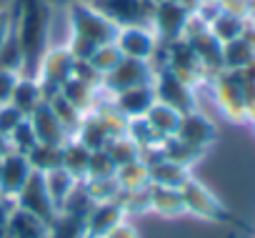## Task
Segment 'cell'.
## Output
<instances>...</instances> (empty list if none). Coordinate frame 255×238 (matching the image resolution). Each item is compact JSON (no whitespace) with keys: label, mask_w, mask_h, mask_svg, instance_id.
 I'll list each match as a JSON object with an SVG mask.
<instances>
[{"label":"cell","mask_w":255,"mask_h":238,"mask_svg":"<svg viewBox=\"0 0 255 238\" xmlns=\"http://www.w3.org/2000/svg\"><path fill=\"white\" fill-rule=\"evenodd\" d=\"M18 73H10V70H0V105L3 103H10V95L18 85Z\"/></svg>","instance_id":"7bdbcfd3"},{"label":"cell","mask_w":255,"mask_h":238,"mask_svg":"<svg viewBox=\"0 0 255 238\" xmlns=\"http://www.w3.org/2000/svg\"><path fill=\"white\" fill-rule=\"evenodd\" d=\"M115 45L123 53V58H135V60L150 63L158 48V35L153 33L150 25H125V28H118Z\"/></svg>","instance_id":"9c48e42d"},{"label":"cell","mask_w":255,"mask_h":238,"mask_svg":"<svg viewBox=\"0 0 255 238\" xmlns=\"http://www.w3.org/2000/svg\"><path fill=\"white\" fill-rule=\"evenodd\" d=\"M123 136L130 138V141L138 146L140 153L148 151V148L160 146V138L155 136V131H153L150 123L145 121V115H140V118H128V126H125V133H123Z\"/></svg>","instance_id":"4dcf8cb0"},{"label":"cell","mask_w":255,"mask_h":238,"mask_svg":"<svg viewBox=\"0 0 255 238\" xmlns=\"http://www.w3.org/2000/svg\"><path fill=\"white\" fill-rule=\"evenodd\" d=\"M253 50L243 38L223 43V70H243L253 60Z\"/></svg>","instance_id":"1f68e13d"},{"label":"cell","mask_w":255,"mask_h":238,"mask_svg":"<svg viewBox=\"0 0 255 238\" xmlns=\"http://www.w3.org/2000/svg\"><path fill=\"white\" fill-rule=\"evenodd\" d=\"M8 141H10V148L13 151H18V153H23V156H28V151L38 143V138H35V131H33V126H30V121L25 118L23 123H18V128L8 136Z\"/></svg>","instance_id":"f35d334b"},{"label":"cell","mask_w":255,"mask_h":238,"mask_svg":"<svg viewBox=\"0 0 255 238\" xmlns=\"http://www.w3.org/2000/svg\"><path fill=\"white\" fill-rule=\"evenodd\" d=\"M73 138L80 141V143H83L85 148H90V151H103L113 136H110L108 128L103 126L100 115L93 110V113H85V115H83V121H80V126H78V131H75Z\"/></svg>","instance_id":"ac0fdd59"},{"label":"cell","mask_w":255,"mask_h":238,"mask_svg":"<svg viewBox=\"0 0 255 238\" xmlns=\"http://www.w3.org/2000/svg\"><path fill=\"white\" fill-rule=\"evenodd\" d=\"M105 151H108V156L113 158L115 166H123V163H130V161L140 158L138 146L128 138V136H115V138H110L108 146H105Z\"/></svg>","instance_id":"e575fe53"},{"label":"cell","mask_w":255,"mask_h":238,"mask_svg":"<svg viewBox=\"0 0 255 238\" xmlns=\"http://www.w3.org/2000/svg\"><path fill=\"white\" fill-rule=\"evenodd\" d=\"M148 173H150V183L153 186H168V188H180L190 178L185 166L173 163V161H168L163 156L148 163Z\"/></svg>","instance_id":"d6986e66"},{"label":"cell","mask_w":255,"mask_h":238,"mask_svg":"<svg viewBox=\"0 0 255 238\" xmlns=\"http://www.w3.org/2000/svg\"><path fill=\"white\" fill-rule=\"evenodd\" d=\"M13 35V15L10 10H0V48Z\"/></svg>","instance_id":"f6af8a7d"},{"label":"cell","mask_w":255,"mask_h":238,"mask_svg":"<svg viewBox=\"0 0 255 238\" xmlns=\"http://www.w3.org/2000/svg\"><path fill=\"white\" fill-rule=\"evenodd\" d=\"M238 73H240V75H243L245 80L255 83V55H253V60H250V63H248V65L243 68V70H238Z\"/></svg>","instance_id":"c3c4849f"},{"label":"cell","mask_w":255,"mask_h":238,"mask_svg":"<svg viewBox=\"0 0 255 238\" xmlns=\"http://www.w3.org/2000/svg\"><path fill=\"white\" fill-rule=\"evenodd\" d=\"M65 10H68V23H70L73 35H80V38L90 40L93 45H103V43L115 40L118 28L100 10H95L90 3H73Z\"/></svg>","instance_id":"3957f363"},{"label":"cell","mask_w":255,"mask_h":238,"mask_svg":"<svg viewBox=\"0 0 255 238\" xmlns=\"http://www.w3.org/2000/svg\"><path fill=\"white\" fill-rule=\"evenodd\" d=\"M40 103H45V95H43L40 83H38L35 78L20 75V78H18V85H15V90H13V95H10V105H15V108L28 118Z\"/></svg>","instance_id":"7402d4cb"},{"label":"cell","mask_w":255,"mask_h":238,"mask_svg":"<svg viewBox=\"0 0 255 238\" xmlns=\"http://www.w3.org/2000/svg\"><path fill=\"white\" fill-rule=\"evenodd\" d=\"M180 118H183V113H178L175 108H170V105H165L160 100H155L148 108V113H145V121L150 123V128L155 131V136L160 141H165V138H170V136L178 133Z\"/></svg>","instance_id":"e0dca14e"},{"label":"cell","mask_w":255,"mask_h":238,"mask_svg":"<svg viewBox=\"0 0 255 238\" xmlns=\"http://www.w3.org/2000/svg\"><path fill=\"white\" fill-rule=\"evenodd\" d=\"M43 181H45V188H48V193H50V198H53V203H55L58 211H60V206L65 203V198L73 193V188L80 183V181H75L65 168H55V171L43 173Z\"/></svg>","instance_id":"4316f807"},{"label":"cell","mask_w":255,"mask_h":238,"mask_svg":"<svg viewBox=\"0 0 255 238\" xmlns=\"http://www.w3.org/2000/svg\"><path fill=\"white\" fill-rule=\"evenodd\" d=\"M118 186L120 191H140L150 186V173H148V163L143 158H135L130 163H123L115 171Z\"/></svg>","instance_id":"cb8c5ba5"},{"label":"cell","mask_w":255,"mask_h":238,"mask_svg":"<svg viewBox=\"0 0 255 238\" xmlns=\"http://www.w3.org/2000/svg\"><path fill=\"white\" fill-rule=\"evenodd\" d=\"M190 8H185L180 0H160L153 5V18H150V28L158 35V40L170 43L183 38L188 18H190Z\"/></svg>","instance_id":"52a82bcc"},{"label":"cell","mask_w":255,"mask_h":238,"mask_svg":"<svg viewBox=\"0 0 255 238\" xmlns=\"http://www.w3.org/2000/svg\"><path fill=\"white\" fill-rule=\"evenodd\" d=\"M90 5L100 10L115 28L150 25V18H153L150 0H90Z\"/></svg>","instance_id":"5b68a950"},{"label":"cell","mask_w":255,"mask_h":238,"mask_svg":"<svg viewBox=\"0 0 255 238\" xmlns=\"http://www.w3.org/2000/svg\"><path fill=\"white\" fill-rule=\"evenodd\" d=\"M245 121H250V123H253V128H255V100H250V103H248V118H245Z\"/></svg>","instance_id":"816d5d0a"},{"label":"cell","mask_w":255,"mask_h":238,"mask_svg":"<svg viewBox=\"0 0 255 238\" xmlns=\"http://www.w3.org/2000/svg\"><path fill=\"white\" fill-rule=\"evenodd\" d=\"M90 148H85L80 141L70 138L65 146H63V168L75 178V181H83L85 173H88V163H90Z\"/></svg>","instance_id":"d4e9b609"},{"label":"cell","mask_w":255,"mask_h":238,"mask_svg":"<svg viewBox=\"0 0 255 238\" xmlns=\"http://www.w3.org/2000/svg\"><path fill=\"white\" fill-rule=\"evenodd\" d=\"M153 90H155V100L175 108L178 113H190L198 105L195 98V88H190L188 83H183L180 78H175L170 70H158L153 78Z\"/></svg>","instance_id":"ba28073f"},{"label":"cell","mask_w":255,"mask_h":238,"mask_svg":"<svg viewBox=\"0 0 255 238\" xmlns=\"http://www.w3.org/2000/svg\"><path fill=\"white\" fill-rule=\"evenodd\" d=\"M240 38H243V40L250 45V50L255 53V23H253V20H248V18H245V25H243Z\"/></svg>","instance_id":"7dc6e473"},{"label":"cell","mask_w":255,"mask_h":238,"mask_svg":"<svg viewBox=\"0 0 255 238\" xmlns=\"http://www.w3.org/2000/svg\"><path fill=\"white\" fill-rule=\"evenodd\" d=\"M155 70L148 60H135V58H123L110 73L103 75V85L100 90L108 95H115L120 90L135 88V85H148L153 83Z\"/></svg>","instance_id":"8992f818"},{"label":"cell","mask_w":255,"mask_h":238,"mask_svg":"<svg viewBox=\"0 0 255 238\" xmlns=\"http://www.w3.org/2000/svg\"><path fill=\"white\" fill-rule=\"evenodd\" d=\"M30 173H33V168L28 163V156H23L18 151H10L8 156H3L0 158V196L15 201V196L28 183Z\"/></svg>","instance_id":"7c38bea8"},{"label":"cell","mask_w":255,"mask_h":238,"mask_svg":"<svg viewBox=\"0 0 255 238\" xmlns=\"http://www.w3.org/2000/svg\"><path fill=\"white\" fill-rule=\"evenodd\" d=\"M13 148H10V141H8V136H0V158L3 156H8Z\"/></svg>","instance_id":"f907efd6"},{"label":"cell","mask_w":255,"mask_h":238,"mask_svg":"<svg viewBox=\"0 0 255 238\" xmlns=\"http://www.w3.org/2000/svg\"><path fill=\"white\" fill-rule=\"evenodd\" d=\"M45 103H48V108L53 110V115L63 123V128L70 133V138H73V136H75V131H78V126H80V121H83V113H80L70 100H65L60 93L50 95Z\"/></svg>","instance_id":"f546056e"},{"label":"cell","mask_w":255,"mask_h":238,"mask_svg":"<svg viewBox=\"0 0 255 238\" xmlns=\"http://www.w3.org/2000/svg\"><path fill=\"white\" fill-rule=\"evenodd\" d=\"M73 3H90V0H48V5H58V8H68Z\"/></svg>","instance_id":"681fc988"},{"label":"cell","mask_w":255,"mask_h":238,"mask_svg":"<svg viewBox=\"0 0 255 238\" xmlns=\"http://www.w3.org/2000/svg\"><path fill=\"white\" fill-rule=\"evenodd\" d=\"M60 95H63L65 100H70V103L85 115V113H93V110H95L98 98H100V88H93V85H88V83H83V80H78V78H70V80L63 83Z\"/></svg>","instance_id":"603a6c76"},{"label":"cell","mask_w":255,"mask_h":238,"mask_svg":"<svg viewBox=\"0 0 255 238\" xmlns=\"http://www.w3.org/2000/svg\"><path fill=\"white\" fill-rule=\"evenodd\" d=\"M28 121L35 131L38 143H48V146H65L70 141V133L63 128V123L53 115V110L48 108V103H40L30 115Z\"/></svg>","instance_id":"4fadbf2b"},{"label":"cell","mask_w":255,"mask_h":238,"mask_svg":"<svg viewBox=\"0 0 255 238\" xmlns=\"http://www.w3.org/2000/svg\"><path fill=\"white\" fill-rule=\"evenodd\" d=\"M15 206L23 208V211H28V213H33V216H38L45 223H50L55 218V213H58V208H55V203H53V198H50V193L45 188L43 173H38V171L30 173L28 183L15 196Z\"/></svg>","instance_id":"30bf717a"},{"label":"cell","mask_w":255,"mask_h":238,"mask_svg":"<svg viewBox=\"0 0 255 238\" xmlns=\"http://www.w3.org/2000/svg\"><path fill=\"white\" fill-rule=\"evenodd\" d=\"M123 60V53L118 50V45H115V40L113 43H103V45H98L95 50H93V55L88 58V63L100 73V75H105V73H110L118 63Z\"/></svg>","instance_id":"836d02e7"},{"label":"cell","mask_w":255,"mask_h":238,"mask_svg":"<svg viewBox=\"0 0 255 238\" xmlns=\"http://www.w3.org/2000/svg\"><path fill=\"white\" fill-rule=\"evenodd\" d=\"M180 196H183V203H185V213H193V216L208 218V221L225 218V211H223V206L218 203V198H215L205 186H200L198 181L188 178V181L180 186Z\"/></svg>","instance_id":"8fae6325"},{"label":"cell","mask_w":255,"mask_h":238,"mask_svg":"<svg viewBox=\"0 0 255 238\" xmlns=\"http://www.w3.org/2000/svg\"><path fill=\"white\" fill-rule=\"evenodd\" d=\"M23 68H25L23 50H20L15 35H10V38L3 43V48H0V70H10V73L23 75Z\"/></svg>","instance_id":"8d00e7d4"},{"label":"cell","mask_w":255,"mask_h":238,"mask_svg":"<svg viewBox=\"0 0 255 238\" xmlns=\"http://www.w3.org/2000/svg\"><path fill=\"white\" fill-rule=\"evenodd\" d=\"M110 98H113L115 108L125 118H140L155 103V90H153V83H148V85H135V88L120 90V93H115Z\"/></svg>","instance_id":"9a60e30c"},{"label":"cell","mask_w":255,"mask_h":238,"mask_svg":"<svg viewBox=\"0 0 255 238\" xmlns=\"http://www.w3.org/2000/svg\"><path fill=\"white\" fill-rule=\"evenodd\" d=\"M103 238H138V231H135L130 223H128V221L123 218V221H120L118 226H113Z\"/></svg>","instance_id":"ee69618b"},{"label":"cell","mask_w":255,"mask_h":238,"mask_svg":"<svg viewBox=\"0 0 255 238\" xmlns=\"http://www.w3.org/2000/svg\"><path fill=\"white\" fill-rule=\"evenodd\" d=\"M73 78H78V80H83V83H88V85H93V88H100V85H103V75H100L88 60H75V65H73Z\"/></svg>","instance_id":"60d3db41"},{"label":"cell","mask_w":255,"mask_h":238,"mask_svg":"<svg viewBox=\"0 0 255 238\" xmlns=\"http://www.w3.org/2000/svg\"><path fill=\"white\" fill-rule=\"evenodd\" d=\"M180 141L195 146V148H208L215 138V126L210 123V118H205L198 108L190 110V113H183L180 118V126H178V133H175Z\"/></svg>","instance_id":"5bb4252c"},{"label":"cell","mask_w":255,"mask_h":238,"mask_svg":"<svg viewBox=\"0 0 255 238\" xmlns=\"http://www.w3.org/2000/svg\"><path fill=\"white\" fill-rule=\"evenodd\" d=\"M28 163L38 173H48L55 168H63V146H48V143H35L28 151Z\"/></svg>","instance_id":"484cf974"},{"label":"cell","mask_w":255,"mask_h":238,"mask_svg":"<svg viewBox=\"0 0 255 238\" xmlns=\"http://www.w3.org/2000/svg\"><path fill=\"white\" fill-rule=\"evenodd\" d=\"M245 18L255 23V0H248V13H245Z\"/></svg>","instance_id":"f5cc1de1"},{"label":"cell","mask_w":255,"mask_h":238,"mask_svg":"<svg viewBox=\"0 0 255 238\" xmlns=\"http://www.w3.org/2000/svg\"><path fill=\"white\" fill-rule=\"evenodd\" d=\"M10 15H13V35L25 58L23 75L35 78L38 63L48 50L45 45L50 30V5L48 0H15Z\"/></svg>","instance_id":"6da1fadb"},{"label":"cell","mask_w":255,"mask_h":238,"mask_svg":"<svg viewBox=\"0 0 255 238\" xmlns=\"http://www.w3.org/2000/svg\"><path fill=\"white\" fill-rule=\"evenodd\" d=\"M213 85V98L220 113L233 123H245L248 118V103H245V90H243V78L238 70H220L210 80Z\"/></svg>","instance_id":"7a4b0ae2"},{"label":"cell","mask_w":255,"mask_h":238,"mask_svg":"<svg viewBox=\"0 0 255 238\" xmlns=\"http://www.w3.org/2000/svg\"><path fill=\"white\" fill-rule=\"evenodd\" d=\"M13 208H15V201H13V198L0 196V228H3V226H8V218H10Z\"/></svg>","instance_id":"bcb514c9"},{"label":"cell","mask_w":255,"mask_h":238,"mask_svg":"<svg viewBox=\"0 0 255 238\" xmlns=\"http://www.w3.org/2000/svg\"><path fill=\"white\" fill-rule=\"evenodd\" d=\"M73 65H75V58L68 53L65 45L60 48H48L38 63V70H35V80L40 83L43 88V95L45 100L55 93H60L63 83L73 78Z\"/></svg>","instance_id":"277c9868"},{"label":"cell","mask_w":255,"mask_h":238,"mask_svg":"<svg viewBox=\"0 0 255 238\" xmlns=\"http://www.w3.org/2000/svg\"><path fill=\"white\" fill-rule=\"evenodd\" d=\"M160 153H163V158H168V161H173V163H180V166H193L198 158H200V148H195V146H190V143H185V141H180L178 136H170V138H165V141H160Z\"/></svg>","instance_id":"f1b7e54d"},{"label":"cell","mask_w":255,"mask_h":238,"mask_svg":"<svg viewBox=\"0 0 255 238\" xmlns=\"http://www.w3.org/2000/svg\"><path fill=\"white\" fill-rule=\"evenodd\" d=\"M88 196L93 203H110L118 198L120 193V186H118V178L115 176H108V178H85L83 181Z\"/></svg>","instance_id":"d6a6232c"},{"label":"cell","mask_w":255,"mask_h":238,"mask_svg":"<svg viewBox=\"0 0 255 238\" xmlns=\"http://www.w3.org/2000/svg\"><path fill=\"white\" fill-rule=\"evenodd\" d=\"M148 188H150V186H148ZM148 188H140V191H120V193H118L115 203L120 206L123 216L150 211V193H148Z\"/></svg>","instance_id":"d590c367"},{"label":"cell","mask_w":255,"mask_h":238,"mask_svg":"<svg viewBox=\"0 0 255 238\" xmlns=\"http://www.w3.org/2000/svg\"><path fill=\"white\" fill-rule=\"evenodd\" d=\"M125 216H123V211H120V206L115 201H110V203H93V208L85 216V233L93 236V238H103Z\"/></svg>","instance_id":"2e32d148"},{"label":"cell","mask_w":255,"mask_h":238,"mask_svg":"<svg viewBox=\"0 0 255 238\" xmlns=\"http://www.w3.org/2000/svg\"><path fill=\"white\" fill-rule=\"evenodd\" d=\"M65 48H68V53H70L75 60H88L98 45H93L90 40H85V38H80V35H73V33H70V38H68Z\"/></svg>","instance_id":"b9f144b4"},{"label":"cell","mask_w":255,"mask_h":238,"mask_svg":"<svg viewBox=\"0 0 255 238\" xmlns=\"http://www.w3.org/2000/svg\"><path fill=\"white\" fill-rule=\"evenodd\" d=\"M243 25H245V18L243 15H235V13H228V10H220L210 23H208V30L220 40V43H228V40H235L240 38L243 33Z\"/></svg>","instance_id":"83f0119b"},{"label":"cell","mask_w":255,"mask_h":238,"mask_svg":"<svg viewBox=\"0 0 255 238\" xmlns=\"http://www.w3.org/2000/svg\"><path fill=\"white\" fill-rule=\"evenodd\" d=\"M23 121H25V115L15 105H10V103L0 105V136H10L18 128V123H23Z\"/></svg>","instance_id":"ab89813d"},{"label":"cell","mask_w":255,"mask_h":238,"mask_svg":"<svg viewBox=\"0 0 255 238\" xmlns=\"http://www.w3.org/2000/svg\"><path fill=\"white\" fill-rule=\"evenodd\" d=\"M148 193H150V211H155L165 218H175V216L185 213L180 188H168V186H153L150 183Z\"/></svg>","instance_id":"ffe728a7"},{"label":"cell","mask_w":255,"mask_h":238,"mask_svg":"<svg viewBox=\"0 0 255 238\" xmlns=\"http://www.w3.org/2000/svg\"><path fill=\"white\" fill-rule=\"evenodd\" d=\"M118 166L113 163V158L108 156V151H93L90 153V163H88V173L85 178H108V176H115ZM83 178V181H85Z\"/></svg>","instance_id":"74e56055"},{"label":"cell","mask_w":255,"mask_h":238,"mask_svg":"<svg viewBox=\"0 0 255 238\" xmlns=\"http://www.w3.org/2000/svg\"><path fill=\"white\" fill-rule=\"evenodd\" d=\"M8 233H10V238H45L48 223L15 206L10 218H8Z\"/></svg>","instance_id":"44dd1931"}]
</instances>
